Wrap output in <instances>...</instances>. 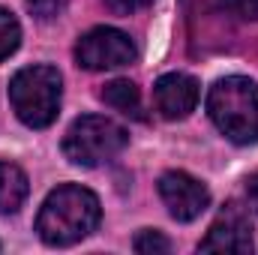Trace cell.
I'll list each match as a JSON object with an SVG mask.
<instances>
[{
    "mask_svg": "<svg viewBox=\"0 0 258 255\" xmlns=\"http://www.w3.org/2000/svg\"><path fill=\"white\" fill-rule=\"evenodd\" d=\"M99 198L84 186L66 183L48 192L39 207L36 231L48 246H72L99 225Z\"/></svg>",
    "mask_w": 258,
    "mask_h": 255,
    "instance_id": "1",
    "label": "cell"
},
{
    "mask_svg": "<svg viewBox=\"0 0 258 255\" xmlns=\"http://www.w3.org/2000/svg\"><path fill=\"white\" fill-rule=\"evenodd\" d=\"M75 60L78 66L99 72V69H117V66H129L135 60V45L123 30L114 27H93L87 30L78 45H75Z\"/></svg>",
    "mask_w": 258,
    "mask_h": 255,
    "instance_id": "5",
    "label": "cell"
},
{
    "mask_svg": "<svg viewBox=\"0 0 258 255\" xmlns=\"http://www.w3.org/2000/svg\"><path fill=\"white\" fill-rule=\"evenodd\" d=\"M153 0H105V6L111 9V12H117V15H132V12H138V9H147Z\"/></svg>",
    "mask_w": 258,
    "mask_h": 255,
    "instance_id": "15",
    "label": "cell"
},
{
    "mask_svg": "<svg viewBox=\"0 0 258 255\" xmlns=\"http://www.w3.org/2000/svg\"><path fill=\"white\" fill-rule=\"evenodd\" d=\"M219 6L240 21H258V0H219Z\"/></svg>",
    "mask_w": 258,
    "mask_h": 255,
    "instance_id": "13",
    "label": "cell"
},
{
    "mask_svg": "<svg viewBox=\"0 0 258 255\" xmlns=\"http://www.w3.org/2000/svg\"><path fill=\"white\" fill-rule=\"evenodd\" d=\"M18 42H21V27H18L15 15L0 6V60H6L18 48Z\"/></svg>",
    "mask_w": 258,
    "mask_h": 255,
    "instance_id": "11",
    "label": "cell"
},
{
    "mask_svg": "<svg viewBox=\"0 0 258 255\" xmlns=\"http://www.w3.org/2000/svg\"><path fill=\"white\" fill-rule=\"evenodd\" d=\"M246 195H249V204L258 210V171L246 180Z\"/></svg>",
    "mask_w": 258,
    "mask_h": 255,
    "instance_id": "16",
    "label": "cell"
},
{
    "mask_svg": "<svg viewBox=\"0 0 258 255\" xmlns=\"http://www.w3.org/2000/svg\"><path fill=\"white\" fill-rule=\"evenodd\" d=\"M66 3H69V0H27L30 12H33V15H36L39 21H51V18L63 15Z\"/></svg>",
    "mask_w": 258,
    "mask_h": 255,
    "instance_id": "14",
    "label": "cell"
},
{
    "mask_svg": "<svg viewBox=\"0 0 258 255\" xmlns=\"http://www.w3.org/2000/svg\"><path fill=\"white\" fill-rule=\"evenodd\" d=\"M27 189V174L12 162H0V213H15L24 204Z\"/></svg>",
    "mask_w": 258,
    "mask_h": 255,
    "instance_id": "9",
    "label": "cell"
},
{
    "mask_svg": "<svg viewBox=\"0 0 258 255\" xmlns=\"http://www.w3.org/2000/svg\"><path fill=\"white\" fill-rule=\"evenodd\" d=\"M159 195L168 207V213L177 222H192L198 219L207 204H210V192L201 180H195L186 171H165L159 177Z\"/></svg>",
    "mask_w": 258,
    "mask_h": 255,
    "instance_id": "6",
    "label": "cell"
},
{
    "mask_svg": "<svg viewBox=\"0 0 258 255\" xmlns=\"http://www.w3.org/2000/svg\"><path fill=\"white\" fill-rule=\"evenodd\" d=\"M207 111L216 129L234 144L258 141V87L243 75L219 78L207 93Z\"/></svg>",
    "mask_w": 258,
    "mask_h": 255,
    "instance_id": "2",
    "label": "cell"
},
{
    "mask_svg": "<svg viewBox=\"0 0 258 255\" xmlns=\"http://www.w3.org/2000/svg\"><path fill=\"white\" fill-rule=\"evenodd\" d=\"M102 102L123 111V114H132V117H141V93L138 87L126 81V78H117V81H108L105 90H102Z\"/></svg>",
    "mask_w": 258,
    "mask_h": 255,
    "instance_id": "10",
    "label": "cell"
},
{
    "mask_svg": "<svg viewBox=\"0 0 258 255\" xmlns=\"http://www.w3.org/2000/svg\"><path fill=\"white\" fill-rule=\"evenodd\" d=\"M201 252H252V225L240 204H225V210L210 225L207 237L198 243Z\"/></svg>",
    "mask_w": 258,
    "mask_h": 255,
    "instance_id": "7",
    "label": "cell"
},
{
    "mask_svg": "<svg viewBox=\"0 0 258 255\" xmlns=\"http://www.w3.org/2000/svg\"><path fill=\"white\" fill-rule=\"evenodd\" d=\"M153 99H156V111L162 117L183 120L198 105V81L192 75H183V72H168L156 81Z\"/></svg>",
    "mask_w": 258,
    "mask_h": 255,
    "instance_id": "8",
    "label": "cell"
},
{
    "mask_svg": "<svg viewBox=\"0 0 258 255\" xmlns=\"http://www.w3.org/2000/svg\"><path fill=\"white\" fill-rule=\"evenodd\" d=\"M132 249H135V252H141V255H165V252H171V240H168L165 234H159V231L144 228V231H138V234H135Z\"/></svg>",
    "mask_w": 258,
    "mask_h": 255,
    "instance_id": "12",
    "label": "cell"
},
{
    "mask_svg": "<svg viewBox=\"0 0 258 255\" xmlns=\"http://www.w3.org/2000/svg\"><path fill=\"white\" fill-rule=\"evenodd\" d=\"M126 129L108 117H96V114H87V117H78L63 138V153L72 165H81V168H93L111 156H117L123 147H126Z\"/></svg>",
    "mask_w": 258,
    "mask_h": 255,
    "instance_id": "4",
    "label": "cell"
},
{
    "mask_svg": "<svg viewBox=\"0 0 258 255\" xmlns=\"http://www.w3.org/2000/svg\"><path fill=\"white\" fill-rule=\"evenodd\" d=\"M60 72L54 66H24L9 81V99L21 123L45 129L57 120L60 111Z\"/></svg>",
    "mask_w": 258,
    "mask_h": 255,
    "instance_id": "3",
    "label": "cell"
}]
</instances>
